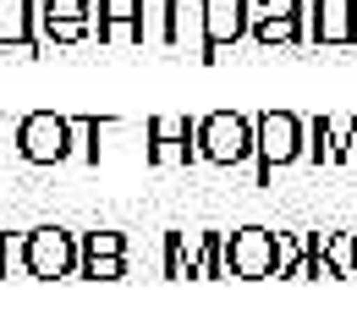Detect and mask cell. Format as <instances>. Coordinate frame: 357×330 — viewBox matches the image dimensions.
Segmentation results:
<instances>
[{
	"instance_id": "6da1fadb",
	"label": "cell",
	"mask_w": 357,
	"mask_h": 330,
	"mask_svg": "<svg viewBox=\"0 0 357 330\" xmlns=\"http://www.w3.org/2000/svg\"><path fill=\"white\" fill-rule=\"evenodd\" d=\"M198 154L209 165H248L259 154L253 143V116H236V110H215L198 121Z\"/></svg>"
},
{
	"instance_id": "7a4b0ae2",
	"label": "cell",
	"mask_w": 357,
	"mask_h": 330,
	"mask_svg": "<svg viewBox=\"0 0 357 330\" xmlns=\"http://www.w3.org/2000/svg\"><path fill=\"white\" fill-rule=\"evenodd\" d=\"M253 143H259V188H269V177L291 160H303V121L291 110H264L253 116Z\"/></svg>"
},
{
	"instance_id": "3957f363",
	"label": "cell",
	"mask_w": 357,
	"mask_h": 330,
	"mask_svg": "<svg viewBox=\"0 0 357 330\" xmlns=\"http://www.w3.org/2000/svg\"><path fill=\"white\" fill-rule=\"evenodd\" d=\"M165 276H225V237L220 232H171L165 237Z\"/></svg>"
},
{
	"instance_id": "277c9868",
	"label": "cell",
	"mask_w": 357,
	"mask_h": 330,
	"mask_svg": "<svg viewBox=\"0 0 357 330\" xmlns=\"http://www.w3.org/2000/svg\"><path fill=\"white\" fill-rule=\"evenodd\" d=\"M17 154L28 165H61L72 160V116H55V110H33L17 121Z\"/></svg>"
},
{
	"instance_id": "5b68a950",
	"label": "cell",
	"mask_w": 357,
	"mask_h": 330,
	"mask_svg": "<svg viewBox=\"0 0 357 330\" xmlns=\"http://www.w3.org/2000/svg\"><path fill=\"white\" fill-rule=\"evenodd\" d=\"M22 276H33V281H66V276H77V237L66 226H33L28 232Z\"/></svg>"
},
{
	"instance_id": "8992f818",
	"label": "cell",
	"mask_w": 357,
	"mask_h": 330,
	"mask_svg": "<svg viewBox=\"0 0 357 330\" xmlns=\"http://www.w3.org/2000/svg\"><path fill=\"white\" fill-rule=\"evenodd\" d=\"M248 28H253L248 0H204V50H198V61H220V50L248 39Z\"/></svg>"
},
{
	"instance_id": "52a82bcc",
	"label": "cell",
	"mask_w": 357,
	"mask_h": 330,
	"mask_svg": "<svg viewBox=\"0 0 357 330\" xmlns=\"http://www.w3.org/2000/svg\"><path fill=\"white\" fill-rule=\"evenodd\" d=\"M225 276H236V281H264V276H275V232L242 226V232L225 237Z\"/></svg>"
},
{
	"instance_id": "ba28073f",
	"label": "cell",
	"mask_w": 357,
	"mask_h": 330,
	"mask_svg": "<svg viewBox=\"0 0 357 330\" xmlns=\"http://www.w3.org/2000/svg\"><path fill=\"white\" fill-rule=\"evenodd\" d=\"M303 22H308L313 45H347L357 28V11H352V0H308Z\"/></svg>"
},
{
	"instance_id": "9c48e42d",
	"label": "cell",
	"mask_w": 357,
	"mask_h": 330,
	"mask_svg": "<svg viewBox=\"0 0 357 330\" xmlns=\"http://www.w3.org/2000/svg\"><path fill=\"white\" fill-rule=\"evenodd\" d=\"M0 45L22 50V55H39V0H0Z\"/></svg>"
},
{
	"instance_id": "30bf717a",
	"label": "cell",
	"mask_w": 357,
	"mask_h": 330,
	"mask_svg": "<svg viewBox=\"0 0 357 330\" xmlns=\"http://www.w3.org/2000/svg\"><path fill=\"white\" fill-rule=\"evenodd\" d=\"M171 45L204 50V0H171Z\"/></svg>"
},
{
	"instance_id": "8fae6325",
	"label": "cell",
	"mask_w": 357,
	"mask_h": 330,
	"mask_svg": "<svg viewBox=\"0 0 357 330\" xmlns=\"http://www.w3.org/2000/svg\"><path fill=\"white\" fill-rule=\"evenodd\" d=\"M308 28H303V17H259L253 11V28H248V39H259L264 50H275V45H297Z\"/></svg>"
},
{
	"instance_id": "7c38bea8",
	"label": "cell",
	"mask_w": 357,
	"mask_h": 330,
	"mask_svg": "<svg viewBox=\"0 0 357 330\" xmlns=\"http://www.w3.org/2000/svg\"><path fill=\"white\" fill-rule=\"evenodd\" d=\"M137 45H171V0H137Z\"/></svg>"
},
{
	"instance_id": "4fadbf2b",
	"label": "cell",
	"mask_w": 357,
	"mask_h": 330,
	"mask_svg": "<svg viewBox=\"0 0 357 330\" xmlns=\"http://www.w3.org/2000/svg\"><path fill=\"white\" fill-rule=\"evenodd\" d=\"M89 33H93V17H39L45 45H83Z\"/></svg>"
},
{
	"instance_id": "5bb4252c",
	"label": "cell",
	"mask_w": 357,
	"mask_h": 330,
	"mask_svg": "<svg viewBox=\"0 0 357 330\" xmlns=\"http://www.w3.org/2000/svg\"><path fill=\"white\" fill-rule=\"evenodd\" d=\"M83 259H127V237L121 232H83L77 237V264Z\"/></svg>"
},
{
	"instance_id": "9a60e30c",
	"label": "cell",
	"mask_w": 357,
	"mask_h": 330,
	"mask_svg": "<svg viewBox=\"0 0 357 330\" xmlns=\"http://www.w3.org/2000/svg\"><path fill=\"white\" fill-rule=\"evenodd\" d=\"M143 133H149V143H198V121H187V116H154Z\"/></svg>"
},
{
	"instance_id": "2e32d148",
	"label": "cell",
	"mask_w": 357,
	"mask_h": 330,
	"mask_svg": "<svg viewBox=\"0 0 357 330\" xmlns=\"http://www.w3.org/2000/svg\"><path fill=\"white\" fill-rule=\"evenodd\" d=\"M303 253H308V248H303L291 232H275V276H286V281L303 276Z\"/></svg>"
},
{
	"instance_id": "e0dca14e",
	"label": "cell",
	"mask_w": 357,
	"mask_h": 330,
	"mask_svg": "<svg viewBox=\"0 0 357 330\" xmlns=\"http://www.w3.org/2000/svg\"><path fill=\"white\" fill-rule=\"evenodd\" d=\"M149 160L154 165H198V143H149Z\"/></svg>"
},
{
	"instance_id": "ac0fdd59",
	"label": "cell",
	"mask_w": 357,
	"mask_h": 330,
	"mask_svg": "<svg viewBox=\"0 0 357 330\" xmlns=\"http://www.w3.org/2000/svg\"><path fill=\"white\" fill-rule=\"evenodd\" d=\"M28 259V232H0V276H17Z\"/></svg>"
},
{
	"instance_id": "d6986e66",
	"label": "cell",
	"mask_w": 357,
	"mask_h": 330,
	"mask_svg": "<svg viewBox=\"0 0 357 330\" xmlns=\"http://www.w3.org/2000/svg\"><path fill=\"white\" fill-rule=\"evenodd\" d=\"M77 276H89V281H121L127 276V259H83Z\"/></svg>"
},
{
	"instance_id": "ffe728a7",
	"label": "cell",
	"mask_w": 357,
	"mask_h": 330,
	"mask_svg": "<svg viewBox=\"0 0 357 330\" xmlns=\"http://www.w3.org/2000/svg\"><path fill=\"white\" fill-rule=\"evenodd\" d=\"M39 17H93V0H39Z\"/></svg>"
},
{
	"instance_id": "44dd1931",
	"label": "cell",
	"mask_w": 357,
	"mask_h": 330,
	"mask_svg": "<svg viewBox=\"0 0 357 330\" xmlns=\"http://www.w3.org/2000/svg\"><path fill=\"white\" fill-rule=\"evenodd\" d=\"M303 6H308V0H259L253 11H259V17H303Z\"/></svg>"
}]
</instances>
